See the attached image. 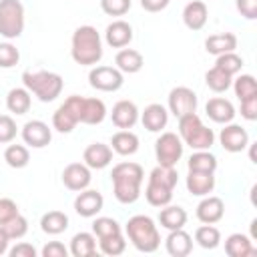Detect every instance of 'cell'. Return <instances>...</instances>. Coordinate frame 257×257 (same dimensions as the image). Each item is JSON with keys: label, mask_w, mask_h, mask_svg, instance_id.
I'll list each match as a JSON object with an SVG mask.
<instances>
[{"label": "cell", "mask_w": 257, "mask_h": 257, "mask_svg": "<svg viewBox=\"0 0 257 257\" xmlns=\"http://www.w3.org/2000/svg\"><path fill=\"white\" fill-rule=\"evenodd\" d=\"M114 199L122 205H131L141 197V185L145 181V171L139 163L122 161L112 167L110 173Z\"/></svg>", "instance_id": "6da1fadb"}, {"label": "cell", "mask_w": 257, "mask_h": 257, "mask_svg": "<svg viewBox=\"0 0 257 257\" xmlns=\"http://www.w3.org/2000/svg\"><path fill=\"white\" fill-rule=\"evenodd\" d=\"M70 56L80 66H96L102 58L100 32L90 24L78 26L70 38Z\"/></svg>", "instance_id": "7a4b0ae2"}, {"label": "cell", "mask_w": 257, "mask_h": 257, "mask_svg": "<svg viewBox=\"0 0 257 257\" xmlns=\"http://www.w3.org/2000/svg\"><path fill=\"white\" fill-rule=\"evenodd\" d=\"M177 181H179V173L175 171V167L157 165L149 173V181H147V187H145L147 203L153 205V207L169 205L171 199H173V191L177 187Z\"/></svg>", "instance_id": "3957f363"}, {"label": "cell", "mask_w": 257, "mask_h": 257, "mask_svg": "<svg viewBox=\"0 0 257 257\" xmlns=\"http://www.w3.org/2000/svg\"><path fill=\"white\" fill-rule=\"evenodd\" d=\"M126 239L141 253H155L161 245V233L149 215H133L124 225Z\"/></svg>", "instance_id": "277c9868"}, {"label": "cell", "mask_w": 257, "mask_h": 257, "mask_svg": "<svg viewBox=\"0 0 257 257\" xmlns=\"http://www.w3.org/2000/svg\"><path fill=\"white\" fill-rule=\"evenodd\" d=\"M22 84L40 102L56 100L64 88L62 76L58 72H50V70H24L22 72Z\"/></svg>", "instance_id": "5b68a950"}, {"label": "cell", "mask_w": 257, "mask_h": 257, "mask_svg": "<svg viewBox=\"0 0 257 257\" xmlns=\"http://www.w3.org/2000/svg\"><path fill=\"white\" fill-rule=\"evenodd\" d=\"M179 137L183 145L191 147L193 151H207L215 145V133L203 124L197 112L179 116Z\"/></svg>", "instance_id": "8992f818"}, {"label": "cell", "mask_w": 257, "mask_h": 257, "mask_svg": "<svg viewBox=\"0 0 257 257\" xmlns=\"http://www.w3.org/2000/svg\"><path fill=\"white\" fill-rule=\"evenodd\" d=\"M24 6L20 0H0V36L14 40L24 32Z\"/></svg>", "instance_id": "52a82bcc"}, {"label": "cell", "mask_w": 257, "mask_h": 257, "mask_svg": "<svg viewBox=\"0 0 257 257\" xmlns=\"http://www.w3.org/2000/svg\"><path fill=\"white\" fill-rule=\"evenodd\" d=\"M80 104H82V96L72 94L68 96L52 114V128L58 133H72L74 126L80 122Z\"/></svg>", "instance_id": "ba28073f"}, {"label": "cell", "mask_w": 257, "mask_h": 257, "mask_svg": "<svg viewBox=\"0 0 257 257\" xmlns=\"http://www.w3.org/2000/svg\"><path fill=\"white\" fill-rule=\"evenodd\" d=\"M183 141L177 133H161V137L155 141V157L157 163L163 167H177V163L183 157Z\"/></svg>", "instance_id": "9c48e42d"}, {"label": "cell", "mask_w": 257, "mask_h": 257, "mask_svg": "<svg viewBox=\"0 0 257 257\" xmlns=\"http://www.w3.org/2000/svg\"><path fill=\"white\" fill-rule=\"evenodd\" d=\"M88 84L100 92H116L124 84V74L116 66H92L88 72Z\"/></svg>", "instance_id": "30bf717a"}, {"label": "cell", "mask_w": 257, "mask_h": 257, "mask_svg": "<svg viewBox=\"0 0 257 257\" xmlns=\"http://www.w3.org/2000/svg\"><path fill=\"white\" fill-rule=\"evenodd\" d=\"M197 94L189 86H175L169 92V112H173L177 118L189 112H197Z\"/></svg>", "instance_id": "8fae6325"}, {"label": "cell", "mask_w": 257, "mask_h": 257, "mask_svg": "<svg viewBox=\"0 0 257 257\" xmlns=\"http://www.w3.org/2000/svg\"><path fill=\"white\" fill-rule=\"evenodd\" d=\"M20 135H22L24 145H28L32 149H44L52 141V128L44 120H38V118L24 122Z\"/></svg>", "instance_id": "7c38bea8"}, {"label": "cell", "mask_w": 257, "mask_h": 257, "mask_svg": "<svg viewBox=\"0 0 257 257\" xmlns=\"http://www.w3.org/2000/svg\"><path fill=\"white\" fill-rule=\"evenodd\" d=\"M219 143L227 153H241L249 147V135L241 124L227 122L219 133Z\"/></svg>", "instance_id": "4fadbf2b"}, {"label": "cell", "mask_w": 257, "mask_h": 257, "mask_svg": "<svg viewBox=\"0 0 257 257\" xmlns=\"http://www.w3.org/2000/svg\"><path fill=\"white\" fill-rule=\"evenodd\" d=\"M102 205H104V197L96 189L86 187V189L78 191V195L74 197V211H76V215H80L84 219L96 217L102 211Z\"/></svg>", "instance_id": "5bb4252c"}, {"label": "cell", "mask_w": 257, "mask_h": 257, "mask_svg": "<svg viewBox=\"0 0 257 257\" xmlns=\"http://www.w3.org/2000/svg\"><path fill=\"white\" fill-rule=\"evenodd\" d=\"M90 181H92V175L84 163H70L62 171V183L68 191L78 193V191L86 189L90 185Z\"/></svg>", "instance_id": "9a60e30c"}, {"label": "cell", "mask_w": 257, "mask_h": 257, "mask_svg": "<svg viewBox=\"0 0 257 257\" xmlns=\"http://www.w3.org/2000/svg\"><path fill=\"white\" fill-rule=\"evenodd\" d=\"M197 219L201 223H207V225H215L223 219L225 215V203L221 197H215V195H205L199 205H197V211H195Z\"/></svg>", "instance_id": "2e32d148"}, {"label": "cell", "mask_w": 257, "mask_h": 257, "mask_svg": "<svg viewBox=\"0 0 257 257\" xmlns=\"http://www.w3.org/2000/svg\"><path fill=\"white\" fill-rule=\"evenodd\" d=\"M139 114H141V112H139V108H137V104H135L133 100H118V102H114V106H112L110 120H112V124H114L116 128L126 131V128H133V126L137 124Z\"/></svg>", "instance_id": "e0dca14e"}, {"label": "cell", "mask_w": 257, "mask_h": 257, "mask_svg": "<svg viewBox=\"0 0 257 257\" xmlns=\"http://www.w3.org/2000/svg\"><path fill=\"white\" fill-rule=\"evenodd\" d=\"M139 116H141L143 126L149 133H161L169 122V110L161 102H151L149 106H145V110Z\"/></svg>", "instance_id": "ac0fdd59"}, {"label": "cell", "mask_w": 257, "mask_h": 257, "mask_svg": "<svg viewBox=\"0 0 257 257\" xmlns=\"http://www.w3.org/2000/svg\"><path fill=\"white\" fill-rule=\"evenodd\" d=\"M82 161L88 169L100 171L112 163V149H110V145H104V143H92L84 149Z\"/></svg>", "instance_id": "d6986e66"}, {"label": "cell", "mask_w": 257, "mask_h": 257, "mask_svg": "<svg viewBox=\"0 0 257 257\" xmlns=\"http://www.w3.org/2000/svg\"><path fill=\"white\" fill-rule=\"evenodd\" d=\"M104 40L112 48H124L133 40V26L126 20H112L104 30Z\"/></svg>", "instance_id": "ffe728a7"}, {"label": "cell", "mask_w": 257, "mask_h": 257, "mask_svg": "<svg viewBox=\"0 0 257 257\" xmlns=\"http://www.w3.org/2000/svg\"><path fill=\"white\" fill-rule=\"evenodd\" d=\"M205 112H207V116L213 122H219V124L233 122V118H235V106H233V102L227 100V98H223V96L209 98L207 104H205Z\"/></svg>", "instance_id": "44dd1931"}, {"label": "cell", "mask_w": 257, "mask_h": 257, "mask_svg": "<svg viewBox=\"0 0 257 257\" xmlns=\"http://www.w3.org/2000/svg\"><path fill=\"white\" fill-rule=\"evenodd\" d=\"M209 18V8L203 0H189L183 8V22L189 30H201L205 28Z\"/></svg>", "instance_id": "7402d4cb"}, {"label": "cell", "mask_w": 257, "mask_h": 257, "mask_svg": "<svg viewBox=\"0 0 257 257\" xmlns=\"http://www.w3.org/2000/svg\"><path fill=\"white\" fill-rule=\"evenodd\" d=\"M165 249L171 257H187L193 251V237L185 229L169 231L165 239Z\"/></svg>", "instance_id": "603a6c76"}, {"label": "cell", "mask_w": 257, "mask_h": 257, "mask_svg": "<svg viewBox=\"0 0 257 257\" xmlns=\"http://www.w3.org/2000/svg\"><path fill=\"white\" fill-rule=\"evenodd\" d=\"M185 185H187V191L193 197H205V195L213 193V189H215V173L189 171Z\"/></svg>", "instance_id": "cb8c5ba5"}, {"label": "cell", "mask_w": 257, "mask_h": 257, "mask_svg": "<svg viewBox=\"0 0 257 257\" xmlns=\"http://www.w3.org/2000/svg\"><path fill=\"white\" fill-rule=\"evenodd\" d=\"M145 64V58L139 50L135 48H120L114 56V66L122 74H137Z\"/></svg>", "instance_id": "d4e9b609"}, {"label": "cell", "mask_w": 257, "mask_h": 257, "mask_svg": "<svg viewBox=\"0 0 257 257\" xmlns=\"http://www.w3.org/2000/svg\"><path fill=\"white\" fill-rule=\"evenodd\" d=\"M106 118V104L100 98L82 96L80 104V122L82 124H100Z\"/></svg>", "instance_id": "484cf974"}, {"label": "cell", "mask_w": 257, "mask_h": 257, "mask_svg": "<svg viewBox=\"0 0 257 257\" xmlns=\"http://www.w3.org/2000/svg\"><path fill=\"white\" fill-rule=\"evenodd\" d=\"M110 149L112 153L120 155V157H131L139 151V137L133 133V131H116L110 139Z\"/></svg>", "instance_id": "4316f807"}, {"label": "cell", "mask_w": 257, "mask_h": 257, "mask_svg": "<svg viewBox=\"0 0 257 257\" xmlns=\"http://www.w3.org/2000/svg\"><path fill=\"white\" fill-rule=\"evenodd\" d=\"M225 253L229 257H249L255 255L257 249L253 247V239L243 233H231L225 239Z\"/></svg>", "instance_id": "83f0119b"}, {"label": "cell", "mask_w": 257, "mask_h": 257, "mask_svg": "<svg viewBox=\"0 0 257 257\" xmlns=\"http://www.w3.org/2000/svg\"><path fill=\"white\" fill-rule=\"evenodd\" d=\"M237 48V36L233 32H219V34H211L205 40V50L213 56L225 54V52H235Z\"/></svg>", "instance_id": "f1b7e54d"}, {"label": "cell", "mask_w": 257, "mask_h": 257, "mask_svg": "<svg viewBox=\"0 0 257 257\" xmlns=\"http://www.w3.org/2000/svg\"><path fill=\"white\" fill-rule=\"evenodd\" d=\"M68 253L72 257H92V255H96V237H94V233H88V231L76 233L70 239Z\"/></svg>", "instance_id": "f546056e"}, {"label": "cell", "mask_w": 257, "mask_h": 257, "mask_svg": "<svg viewBox=\"0 0 257 257\" xmlns=\"http://www.w3.org/2000/svg\"><path fill=\"white\" fill-rule=\"evenodd\" d=\"M159 223L167 231L183 229L187 225V211L183 207H179V205H165V207H161Z\"/></svg>", "instance_id": "4dcf8cb0"}, {"label": "cell", "mask_w": 257, "mask_h": 257, "mask_svg": "<svg viewBox=\"0 0 257 257\" xmlns=\"http://www.w3.org/2000/svg\"><path fill=\"white\" fill-rule=\"evenodd\" d=\"M30 104H32V96L30 92L24 88V86H16V88H10L8 94H6V108L20 116V114H26L30 110Z\"/></svg>", "instance_id": "1f68e13d"}, {"label": "cell", "mask_w": 257, "mask_h": 257, "mask_svg": "<svg viewBox=\"0 0 257 257\" xmlns=\"http://www.w3.org/2000/svg\"><path fill=\"white\" fill-rule=\"evenodd\" d=\"M40 229L46 235H60L68 229V215L64 211H48L40 217Z\"/></svg>", "instance_id": "d6a6232c"}, {"label": "cell", "mask_w": 257, "mask_h": 257, "mask_svg": "<svg viewBox=\"0 0 257 257\" xmlns=\"http://www.w3.org/2000/svg\"><path fill=\"white\" fill-rule=\"evenodd\" d=\"M189 171H201V173H215L217 171V157L207 151H193V155L187 161Z\"/></svg>", "instance_id": "836d02e7"}, {"label": "cell", "mask_w": 257, "mask_h": 257, "mask_svg": "<svg viewBox=\"0 0 257 257\" xmlns=\"http://www.w3.org/2000/svg\"><path fill=\"white\" fill-rule=\"evenodd\" d=\"M231 82H233V76L227 74L225 70H221L219 66H213V68H209V70L205 72V84H207L213 92H217V94H221V92H225L227 88H231Z\"/></svg>", "instance_id": "e575fe53"}, {"label": "cell", "mask_w": 257, "mask_h": 257, "mask_svg": "<svg viewBox=\"0 0 257 257\" xmlns=\"http://www.w3.org/2000/svg\"><path fill=\"white\" fill-rule=\"evenodd\" d=\"M195 241H197V245L203 247V249H215V247H219V243H221V231H219L215 225L203 223L201 227L195 229Z\"/></svg>", "instance_id": "d590c367"}, {"label": "cell", "mask_w": 257, "mask_h": 257, "mask_svg": "<svg viewBox=\"0 0 257 257\" xmlns=\"http://www.w3.org/2000/svg\"><path fill=\"white\" fill-rule=\"evenodd\" d=\"M4 161L12 169H24L30 163V151L26 145H8L4 151Z\"/></svg>", "instance_id": "8d00e7d4"}, {"label": "cell", "mask_w": 257, "mask_h": 257, "mask_svg": "<svg viewBox=\"0 0 257 257\" xmlns=\"http://www.w3.org/2000/svg\"><path fill=\"white\" fill-rule=\"evenodd\" d=\"M98 249H100V253H104L108 257H116V255L124 253L126 239H124L122 233H114V235L102 237V239H98Z\"/></svg>", "instance_id": "74e56055"}, {"label": "cell", "mask_w": 257, "mask_h": 257, "mask_svg": "<svg viewBox=\"0 0 257 257\" xmlns=\"http://www.w3.org/2000/svg\"><path fill=\"white\" fill-rule=\"evenodd\" d=\"M231 86H233L235 96H237L239 100L257 94V80H255L251 74H239V76L231 82Z\"/></svg>", "instance_id": "f35d334b"}, {"label": "cell", "mask_w": 257, "mask_h": 257, "mask_svg": "<svg viewBox=\"0 0 257 257\" xmlns=\"http://www.w3.org/2000/svg\"><path fill=\"white\" fill-rule=\"evenodd\" d=\"M92 233L96 239H102V237H108L114 233H122V229H120L118 221L112 217H96L92 221Z\"/></svg>", "instance_id": "ab89813d"}, {"label": "cell", "mask_w": 257, "mask_h": 257, "mask_svg": "<svg viewBox=\"0 0 257 257\" xmlns=\"http://www.w3.org/2000/svg\"><path fill=\"white\" fill-rule=\"evenodd\" d=\"M215 66H219V68L225 70L227 74L235 76V74H239L241 68H243V58H241L237 52H225V54H219V56H217Z\"/></svg>", "instance_id": "60d3db41"}, {"label": "cell", "mask_w": 257, "mask_h": 257, "mask_svg": "<svg viewBox=\"0 0 257 257\" xmlns=\"http://www.w3.org/2000/svg\"><path fill=\"white\" fill-rule=\"evenodd\" d=\"M0 227L6 231V235L10 237V241H12V239H22V237L28 233V219L18 213L14 219H10L8 223H4V225H0Z\"/></svg>", "instance_id": "b9f144b4"}, {"label": "cell", "mask_w": 257, "mask_h": 257, "mask_svg": "<svg viewBox=\"0 0 257 257\" xmlns=\"http://www.w3.org/2000/svg\"><path fill=\"white\" fill-rule=\"evenodd\" d=\"M20 60V52L12 42H0V68H12Z\"/></svg>", "instance_id": "7bdbcfd3"}, {"label": "cell", "mask_w": 257, "mask_h": 257, "mask_svg": "<svg viewBox=\"0 0 257 257\" xmlns=\"http://www.w3.org/2000/svg\"><path fill=\"white\" fill-rule=\"evenodd\" d=\"M18 126L10 114H0V145H8L16 139Z\"/></svg>", "instance_id": "ee69618b"}, {"label": "cell", "mask_w": 257, "mask_h": 257, "mask_svg": "<svg viewBox=\"0 0 257 257\" xmlns=\"http://www.w3.org/2000/svg\"><path fill=\"white\" fill-rule=\"evenodd\" d=\"M131 0H100V8L108 16H124L131 10Z\"/></svg>", "instance_id": "f6af8a7d"}, {"label": "cell", "mask_w": 257, "mask_h": 257, "mask_svg": "<svg viewBox=\"0 0 257 257\" xmlns=\"http://www.w3.org/2000/svg\"><path fill=\"white\" fill-rule=\"evenodd\" d=\"M18 213H20V211H18V205H16L12 199H8V197L0 199V225L8 223V221L14 219Z\"/></svg>", "instance_id": "bcb514c9"}, {"label": "cell", "mask_w": 257, "mask_h": 257, "mask_svg": "<svg viewBox=\"0 0 257 257\" xmlns=\"http://www.w3.org/2000/svg\"><path fill=\"white\" fill-rule=\"evenodd\" d=\"M42 257H68V247H64V243L60 241H48L42 251H40Z\"/></svg>", "instance_id": "7dc6e473"}, {"label": "cell", "mask_w": 257, "mask_h": 257, "mask_svg": "<svg viewBox=\"0 0 257 257\" xmlns=\"http://www.w3.org/2000/svg\"><path fill=\"white\" fill-rule=\"evenodd\" d=\"M241 116L245 120H251V122L257 118V94L241 100Z\"/></svg>", "instance_id": "c3c4849f"}, {"label": "cell", "mask_w": 257, "mask_h": 257, "mask_svg": "<svg viewBox=\"0 0 257 257\" xmlns=\"http://www.w3.org/2000/svg\"><path fill=\"white\" fill-rule=\"evenodd\" d=\"M235 6L243 18H247V20L257 18V0H235Z\"/></svg>", "instance_id": "681fc988"}, {"label": "cell", "mask_w": 257, "mask_h": 257, "mask_svg": "<svg viewBox=\"0 0 257 257\" xmlns=\"http://www.w3.org/2000/svg\"><path fill=\"white\" fill-rule=\"evenodd\" d=\"M8 255H10V257H36L38 251H36L34 245H30V243H26V241H20V243H16L12 249H8Z\"/></svg>", "instance_id": "f907efd6"}, {"label": "cell", "mask_w": 257, "mask_h": 257, "mask_svg": "<svg viewBox=\"0 0 257 257\" xmlns=\"http://www.w3.org/2000/svg\"><path fill=\"white\" fill-rule=\"evenodd\" d=\"M169 2L171 0H141V6L147 12H161L169 6Z\"/></svg>", "instance_id": "816d5d0a"}, {"label": "cell", "mask_w": 257, "mask_h": 257, "mask_svg": "<svg viewBox=\"0 0 257 257\" xmlns=\"http://www.w3.org/2000/svg\"><path fill=\"white\" fill-rule=\"evenodd\" d=\"M10 245V237L6 235V231L0 227V255H4V253H8V247Z\"/></svg>", "instance_id": "f5cc1de1"}]
</instances>
